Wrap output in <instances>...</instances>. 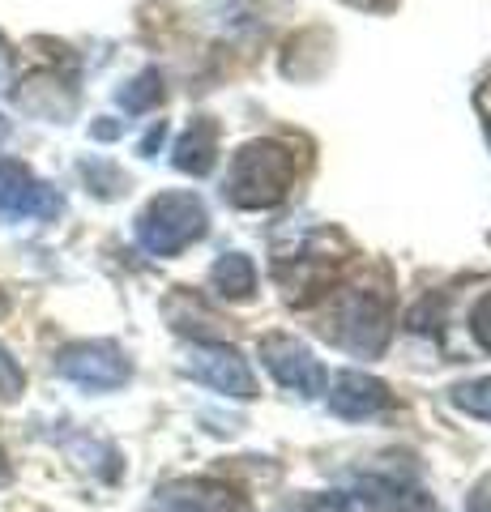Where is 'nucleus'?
I'll return each instance as SVG.
<instances>
[{
    "mask_svg": "<svg viewBox=\"0 0 491 512\" xmlns=\"http://www.w3.org/2000/svg\"><path fill=\"white\" fill-rule=\"evenodd\" d=\"M22 389H26L22 363L9 355V346H0V397H5V402H13V397H22Z\"/></svg>",
    "mask_w": 491,
    "mask_h": 512,
    "instance_id": "2eb2a0df",
    "label": "nucleus"
},
{
    "mask_svg": "<svg viewBox=\"0 0 491 512\" xmlns=\"http://www.w3.org/2000/svg\"><path fill=\"white\" fill-rule=\"evenodd\" d=\"M470 512H491V478L474 487V495H470Z\"/></svg>",
    "mask_w": 491,
    "mask_h": 512,
    "instance_id": "f3484780",
    "label": "nucleus"
},
{
    "mask_svg": "<svg viewBox=\"0 0 491 512\" xmlns=\"http://www.w3.org/2000/svg\"><path fill=\"white\" fill-rule=\"evenodd\" d=\"M9 82H13V56H9L5 39H0V94L9 90Z\"/></svg>",
    "mask_w": 491,
    "mask_h": 512,
    "instance_id": "a211bd4d",
    "label": "nucleus"
},
{
    "mask_svg": "<svg viewBox=\"0 0 491 512\" xmlns=\"http://www.w3.org/2000/svg\"><path fill=\"white\" fill-rule=\"evenodd\" d=\"M0 214L5 218H56L60 192L35 180L18 163H0Z\"/></svg>",
    "mask_w": 491,
    "mask_h": 512,
    "instance_id": "0eeeda50",
    "label": "nucleus"
},
{
    "mask_svg": "<svg viewBox=\"0 0 491 512\" xmlns=\"http://www.w3.org/2000/svg\"><path fill=\"white\" fill-rule=\"evenodd\" d=\"M56 372L77 389L90 393H112L129 380V359L112 342H73L56 355Z\"/></svg>",
    "mask_w": 491,
    "mask_h": 512,
    "instance_id": "20e7f679",
    "label": "nucleus"
},
{
    "mask_svg": "<svg viewBox=\"0 0 491 512\" xmlns=\"http://www.w3.org/2000/svg\"><path fill=\"white\" fill-rule=\"evenodd\" d=\"M261 363L287 393H299V397L325 393V367L316 363V355L304 342L287 338V333H269L261 342Z\"/></svg>",
    "mask_w": 491,
    "mask_h": 512,
    "instance_id": "39448f33",
    "label": "nucleus"
},
{
    "mask_svg": "<svg viewBox=\"0 0 491 512\" xmlns=\"http://www.w3.org/2000/svg\"><path fill=\"white\" fill-rule=\"evenodd\" d=\"M150 512H240V500L214 478H176V483L158 487Z\"/></svg>",
    "mask_w": 491,
    "mask_h": 512,
    "instance_id": "1a4fd4ad",
    "label": "nucleus"
},
{
    "mask_svg": "<svg viewBox=\"0 0 491 512\" xmlns=\"http://www.w3.org/2000/svg\"><path fill=\"white\" fill-rule=\"evenodd\" d=\"M449 397H453L457 410H466V414H474V419H487V423H491V376H487V380L457 384Z\"/></svg>",
    "mask_w": 491,
    "mask_h": 512,
    "instance_id": "4468645a",
    "label": "nucleus"
},
{
    "mask_svg": "<svg viewBox=\"0 0 491 512\" xmlns=\"http://www.w3.org/2000/svg\"><path fill=\"white\" fill-rule=\"evenodd\" d=\"M116 99H120L124 111H146V107H154L158 99H163V82H158V73H154V69H146L141 77H133V82L124 86Z\"/></svg>",
    "mask_w": 491,
    "mask_h": 512,
    "instance_id": "ddd939ff",
    "label": "nucleus"
},
{
    "mask_svg": "<svg viewBox=\"0 0 491 512\" xmlns=\"http://www.w3.org/2000/svg\"><path fill=\"white\" fill-rule=\"evenodd\" d=\"M0 474H5V457H0Z\"/></svg>",
    "mask_w": 491,
    "mask_h": 512,
    "instance_id": "aec40b11",
    "label": "nucleus"
},
{
    "mask_svg": "<svg viewBox=\"0 0 491 512\" xmlns=\"http://www.w3.org/2000/svg\"><path fill=\"white\" fill-rule=\"evenodd\" d=\"M389 402H393L389 384L363 372H342L334 380V389H329V410L338 419H372V414L389 410Z\"/></svg>",
    "mask_w": 491,
    "mask_h": 512,
    "instance_id": "9d476101",
    "label": "nucleus"
},
{
    "mask_svg": "<svg viewBox=\"0 0 491 512\" xmlns=\"http://www.w3.org/2000/svg\"><path fill=\"white\" fill-rule=\"evenodd\" d=\"M470 333H474V342H479L483 350H491V291L474 303V312H470Z\"/></svg>",
    "mask_w": 491,
    "mask_h": 512,
    "instance_id": "dca6fc26",
    "label": "nucleus"
},
{
    "mask_svg": "<svg viewBox=\"0 0 491 512\" xmlns=\"http://www.w3.org/2000/svg\"><path fill=\"white\" fill-rule=\"evenodd\" d=\"M487 133H491V120H487Z\"/></svg>",
    "mask_w": 491,
    "mask_h": 512,
    "instance_id": "4be33fe9",
    "label": "nucleus"
},
{
    "mask_svg": "<svg viewBox=\"0 0 491 512\" xmlns=\"http://www.w3.org/2000/svg\"><path fill=\"white\" fill-rule=\"evenodd\" d=\"M214 154H218V128L214 120H193V128L176 141V154H171V163L176 171L184 175H205L214 167Z\"/></svg>",
    "mask_w": 491,
    "mask_h": 512,
    "instance_id": "9b49d317",
    "label": "nucleus"
},
{
    "mask_svg": "<svg viewBox=\"0 0 491 512\" xmlns=\"http://www.w3.org/2000/svg\"><path fill=\"white\" fill-rule=\"evenodd\" d=\"M0 312H5V299H0Z\"/></svg>",
    "mask_w": 491,
    "mask_h": 512,
    "instance_id": "412c9836",
    "label": "nucleus"
},
{
    "mask_svg": "<svg viewBox=\"0 0 491 512\" xmlns=\"http://www.w3.org/2000/svg\"><path fill=\"white\" fill-rule=\"evenodd\" d=\"M210 282H214L218 295H227V299H248L252 291H257V269H252V261H248L244 252H227L223 261L210 269Z\"/></svg>",
    "mask_w": 491,
    "mask_h": 512,
    "instance_id": "f8f14e48",
    "label": "nucleus"
},
{
    "mask_svg": "<svg viewBox=\"0 0 491 512\" xmlns=\"http://www.w3.org/2000/svg\"><path fill=\"white\" fill-rule=\"evenodd\" d=\"M210 218L193 192H163L137 214V244L150 256H176L205 235Z\"/></svg>",
    "mask_w": 491,
    "mask_h": 512,
    "instance_id": "f03ea898",
    "label": "nucleus"
},
{
    "mask_svg": "<svg viewBox=\"0 0 491 512\" xmlns=\"http://www.w3.org/2000/svg\"><path fill=\"white\" fill-rule=\"evenodd\" d=\"M295 180V150L282 141H248V146L231 158L227 175V197L240 210H265L278 205L291 192Z\"/></svg>",
    "mask_w": 491,
    "mask_h": 512,
    "instance_id": "f257e3e1",
    "label": "nucleus"
},
{
    "mask_svg": "<svg viewBox=\"0 0 491 512\" xmlns=\"http://www.w3.org/2000/svg\"><path fill=\"white\" fill-rule=\"evenodd\" d=\"M312 512H427L423 495L402 491L398 483H385V478H368L355 491H338L329 500L312 504Z\"/></svg>",
    "mask_w": 491,
    "mask_h": 512,
    "instance_id": "6e6552de",
    "label": "nucleus"
},
{
    "mask_svg": "<svg viewBox=\"0 0 491 512\" xmlns=\"http://www.w3.org/2000/svg\"><path fill=\"white\" fill-rule=\"evenodd\" d=\"M5 133H9V124H5V120H0V141H5Z\"/></svg>",
    "mask_w": 491,
    "mask_h": 512,
    "instance_id": "6ab92c4d",
    "label": "nucleus"
},
{
    "mask_svg": "<svg viewBox=\"0 0 491 512\" xmlns=\"http://www.w3.org/2000/svg\"><path fill=\"white\" fill-rule=\"evenodd\" d=\"M389 303L376 291H342L334 312L325 320V338H334L342 350L359 359H376L389 346Z\"/></svg>",
    "mask_w": 491,
    "mask_h": 512,
    "instance_id": "7ed1b4c3",
    "label": "nucleus"
},
{
    "mask_svg": "<svg viewBox=\"0 0 491 512\" xmlns=\"http://www.w3.org/2000/svg\"><path fill=\"white\" fill-rule=\"evenodd\" d=\"M188 376L210 384L214 393H227L235 402H248L257 397V380H252L248 363L240 359V350H231L223 342H197L193 355H188Z\"/></svg>",
    "mask_w": 491,
    "mask_h": 512,
    "instance_id": "423d86ee",
    "label": "nucleus"
}]
</instances>
